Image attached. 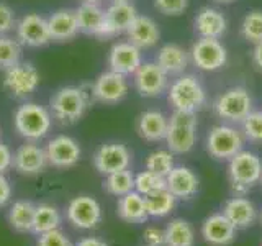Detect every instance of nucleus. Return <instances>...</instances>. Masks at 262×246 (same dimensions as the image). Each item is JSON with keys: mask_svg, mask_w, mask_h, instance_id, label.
I'll return each mask as SVG.
<instances>
[{"mask_svg": "<svg viewBox=\"0 0 262 246\" xmlns=\"http://www.w3.org/2000/svg\"><path fill=\"white\" fill-rule=\"evenodd\" d=\"M166 187V177L156 174L152 171H141L135 176V191L141 195H149Z\"/></svg>", "mask_w": 262, "mask_h": 246, "instance_id": "e433bc0d", "label": "nucleus"}, {"mask_svg": "<svg viewBox=\"0 0 262 246\" xmlns=\"http://www.w3.org/2000/svg\"><path fill=\"white\" fill-rule=\"evenodd\" d=\"M260 177L262 159L254 151L243 148L228 161V179L234 195H246L254 186L260 182Z\"/></svg>", "mask_w": 262, "mask_h": 246, "instance_id": "f03ea898", "label": "nucleus"}, {"mask_svg": "<svg viewBox=\"0 0 262 246\" xmlns=\"http://www.w3.org/2000/svg\"><path fill=\"white\" fill-rule=\"evenodd\" d=\"M169 117L161 110H146L136 120V131L143 139L149 143H158L166 139Z\"/></svg>", "mask_w": 262, "mask_h": 246, "instance_id": "a878e982", "label": "nucleus"}, {"mask_svg": "<svg viewBox=\"0 0 262 246\" xmlns=\"http://www.w3.org/2000/svg\"><path fill=\"white\" fill-rule=\"evenodd\" d=\"M48 27L49 33H51V39L59 41V43L71 41L80 33L76 10H71V8H61V10H56L49 15Z\"/></svg>", "mask_w": 262, "mask_h": 246, "instance_id": "393cba45", "label": "nucleus"}, {"mask_svg": "<svg viewBox=\"0 0 262 246\" xmlns=\"http://www.w3.org/2000/svg\"><path fill=\"white\" fill-rule=\"evenodd\" d=\"M259 184H260V186H262V177H260V182H259Z\"/></svg>", "mask_w": 262, "mask_h": 246, "instance_id": "3c124183", "label": "nucleus"}, {"mask_svg": "<svg viewBox=\"0 0 262 246\" xmlns=\"http://www.w3.org/2000/svg\"><path fill=\"white\" fill-rule=\"evenodd\" d=\"M154 61L169 76H180L190 64V53L177 43H166L158 49Z\"/></svg>", "mask_w": 262, "mask_h": 246, "instance_id": "5701e85b", "label": "nucleus"}, {"mask_svg": "<svg viewBox=\"0 0 262 246\" xmlns=\"http://www.w3.org/2000/svg\"><path fill=\"white\" fill-rule=\"evenodd\" d=\"M36 205L30 200H18L12 205L8 212V223H10L16 232H30L33 227V218H35Z\"/></svg>", "mask_w": 262, "mask_h": 246, "instance_id": "7c9ffc66", "label": "nucleus"}, {"mask_svg": "<svg viewBox=\"0 0 262 246\" xmlns=\"http://www.w3.org/2000/svg\"><path fill=\"white\" fill-rule=\"evenodd\" d=\"M13 125L21 138L28 141H38L51 130L53 117L46 107L35 102H25L15 110Z\"/></svg>", "mask_w": 262, "mask_h": 246, "instance_id": "20e7f679", "label": "nucleus"}, {"mask_svg": "<svg viewBox=\"0 0 262 246\" xmlns=\"http://www.w3.org/2000/svg\"><path fill=\"white\" fill-rule=\"evenodd\" d=\"M246 143L241 128L231 123H218L211 127L207 135V153L216 161H229L236 153H239Z\"/></svg>", "mask_w": 262, "mask_h": 246, "instance_id": "0eeeda50", "label": "nucleus"}, {"mask_svg": "<svg viewBox=\"0 0 262 246\" xmlns=\"http://www.w3.org/2000/svg\"><path fill=\"white\" fill-rule=\"evenodd\" d=\"M117 213L126 223H146L147 218H149L144 195L136 191H131L126 195L118 197Z\"/></svg>", "mask_w": 262, "mask_h": 246, "instance_id": "cd10ccee", "label": "nucleus"}, {"mask_svg": "<svg viewBox=\"0 0 262 246\" xmlns=\"http://www.w3.org/2000/svg\"><path fill=\"white\" fill-rule=\"evenodd\" d=\"M0 135H2V131H0Z\"/></svg>", "mask_w": 262, "mask_h": 246, "instance_id": "864d4df0", "label": "nucleus"}, {"mask_svg": "<svg viewBox=\"0 0 262 246\" xmlns=\"http://www.w3.org/2000/svg\"><path fill=\"white\" fill-rule=\"evenodd\" d=\"M112 2H118V0H112Z\"/></svg>", "mask_w": 262, "mask_h": 246, "instance_id": "603ef678", "label": "nucleus"}, {"mask_svg": "<svg viewBox=\"0 0 262 246\" xmlns=\"http://www.w3.org/2000/svg\"><path fill=\"white\" fill-rule=\"evenodd\" d=\"M215 2H218V4H231V2H234V0H215Z\"/></svg>", "mask_w": 262, "mask_h": 246, "instance_id": "09e8293b", "label": "nucleus"}, {"mask_svg": "<svg viewBox=\"0 0 262 246\" xmlns=\"http://www.w3.org/2000/svg\"><path fill=\"white\" fill-rule=\"evenodd\" d=\"M223 215L231 221L237 230L249 228L257 221L259 212L249 199L244 195H234L228 199L223 205Z\"/></svg>", "mask_w": 262, "mask_h": 246, "instance_id": "4be33fe9", "label": "nucleus"}, {"mask_svg": "<svg viewBox=\"0 0 262 246\" xmlns=\"http://www.w3.org/2000/svg\"><path fill=\"white\" fill-rule=\"evenodd\" d=\"M170 76L162 71L156 61H143L133 74V86L141 97L154 98L167 92Z\"/></svg>", "mask_w": 262, "mask_h": 246, "instance_id": "9d476101", "label": "nucleus"}, {"mask_svg": "<svg viewBox=\"0 0 262 246\" xmlns=\"http://www.w3.org/2000/svg\"><path fill=\"white\" fill-rule=\"evenodd\" d=\"M193 28L199 38L220 39L226 33L228 20L223 12L215 7H202L193 18Z\"/></svg>", "mask_w": 262, "mask_h": 246, "instance_id": "412c9836", "label": "nucleus"}, {"mask_svg": "<svg viewBox=\"0 0 262 246\" xmlns=\"http://www.w3.org/2000/svg\"><path fill=\"white\" fill-rule=\"evenodd\" d=\"M16 39L20 41L23 46L30 48H39L48 45L51 39V33L48 27V18L41 16L38 13H28L21 16L16 22Z\"/></svg>", "mask_w": 262, "mask_h": 246, "instance_id": "f8f14e48", "label": "nucleus"}, {"mask_svg": "<svg viewBox=\"0 0 262 246\" xmlns=\"http://www.w3.org/2000/svg\"><path fill=\"white\" fill-rule=\"evenodd\" d=\"M90 90L82 86H66L57 89L49 98V112L53 120L62 125H72L85 115L90 105Z\"/></svg>", "mask_w": 262, "mask_h": 246, "instance_id": "f257e3e1", "label": "nucleus"}, {"mask_svg": "<svg viewBox=\"0 0 262 246\" xmlns=\"http://www.w3.org/2000/svg\"><path fill=\"white\" fill-rule=\"evenodd\" d=\"M106 64L110 71L123 74L126 77L133 76L135 71L143 64V53L129 41H117L110 48Z\"/></svg>", "mask_w": 262, "mask_h": 246, "instance_id": "ddd939ff", "label": "nucleus"}, {"mask_svg": "<svg viewBox=\"0 0 262 246\" xmlns=\"http://www.w3.org/2000/svg\"><path fill=\"white\" fill-rule=\"evenodd\" d=\"M166 189L177 197V200H190L200 189L196 172L187 166H174L166 176Z\"/></svg>", "mask_w": 262, "mask_h": 246, "instance_id": "aec40b11", "label": "nucleus"}, {"mask_svg": "<svg viewBox=\"0 0 262 246\" xmlns=\"http://www.w3.org/2000/svg\"><path fill=\"white\" fill-rule=\"evenodd\" d=\"M61 225V213L53 205H36L35 210V218H33V227L31 232H35L36 235H43L46 232L56 230Z\"/></svg>", "mask_w": 262, "mask_h": 246, "instance_id": "2f4dec72", "label": "nucleus"}, {"mask_svg": "<svg viewBox=\"0 0 262 246\" xmlns=\"http://www.w3.org/2000/svg\"><path fill=\"white\" fill-rule=\"evenodd\" d=\"M131 151L123 143H105L94 154V166L100 174L108 176L112 172L129 169Z\"/></svg>", "mask_w": 262, "mask_h": 246, "instance_id": "4468645a", "label": "nucleus"}, {"mask_svg": "<svg viewBox=\"0 0 262 246\" xmlns=\"http://www.w3.org/2000/svg\"><path fill=\"white\" fill-rule=\"evenodd\" d=\"M190 63L196 69L213 72L228 63V49L215 38H199L190 48Z\"/></svg>", "mask_w": 262, "mask_h": 246, "instance_id": "1a4fd4ad", "label": "nucleus"}, {"mask_svg": "<svg viewBox=\"0 0 262 246\" xmlns=\"http://www.w3.org/2000/svg\"><path fill=\"white\" fill-rule=\"evenodd\" d=\"M144 200H146L147 213H149V217H154V218L167 217L169 213L174 212L177 205V197L170 191H167L166 187L149 195H144Z\"/></svg>", "mask_w": 262, "mask_h": 246, "instance_id": "c756f323", "label": "nucleus"}, {"mask_svg": "<svg viewBox=\"0 0 262 246\" xmlns=\"http://www.w3.org/2000/svg\"><path fill=\"white\" fill-rule=\"evenodd\" d=\"M41 74L31 63H16L4 71V87L15 98H27L36 92Z\"/></svg>", "mask_w": 262, "mask_h": 246, "instance_id": "6e6552de", "label": "nucleus"}, {"mask_svg": "<svg viewBox=\"0 0 262 246\" xmlns=\"http://www.w3.org/2000/svg\"><path fill=\"white\" fill-rule=\"evenodd\" d=\"M241 131L246 141L262 145V110H252L241 121Z\"/></svg>", "mask_w": 262, "mask_h": 246, "instance_id": "4c0bfd02", "label": "nucleus"}, {"mask_svg": "<svg viewBox=\"0 0 262 246\" xmlns=\"http://www.w3.org/2000/svg\"><path fill=\"white\" fill-rule=\"evenodd\" d=\"M129 43H133L139 49L154 48L161 39V30L152 18L146 15H138L126 30Z\"/></svg>", "mask_w": 262, "mask_h": 246, "instance_id": "b1692460", "label": "nucleus"}, {"mask_svg": "<svg viewBox=\"0 0 262 246\" xmlns=\"http://www.w3.org/2000/svg\"><path fill=\"white\" fill-rule=\"evenodd\" d=\"M260 246H262V244H260Z\"/></svg>", "mask_w": 262, "mask_h": 246, "instance_id": "5fc2aeb1", "label": "nucleus"}, {"mask_svg": "<svg viewBox=\"0 0 262 246\" xmlns=\"http://www.w3.org/2000/svg\"><path fill=\"white\" fill-rule=\"evenodd\" d=\"M239 33L243 39L248 43L257 45L262 41V10H252L246 13V16L241 22Z\"/></svg>", "mask_w": 262, "mask_h": 246, "instance_id": "c9c22d12", "label": "nucleus"}, {"mask_svg": "<svg viewBox=\"0 0 262 246\" xmlns=\"http://www.w3.org/2000/svg\"><path fill=\"white\" fill-rule=\"evenodd\" d=\"M128 92H129L128 77L110 69L102 72L94 80L92 87H90V94H92L94 100L106 105L121 102L128 95Z\"/></svg>", "mask_w": 262, "mask_h": 246, "instance_id": "9b49d317", "label": "nucleus"}, {"mask_svg": "<svg viewBox=\"0 0 262 246\" xmlns=\"http://www.w3.org/2000/svg\"><path fill=\"white\" fill-rule=\"evenodd\" d=\"M12 161H13V154L10 151V148L0 141V174H4L12 166Z\"/></svg>", "mask_w": 262, "mask_h": 246, "instance_id": "37998d69", "label": "nucleus"}, {"mask_svg": "<svg viewBox=\"0 0 262 246\" xmlns=\"http://www.w3.org/2000/svg\"><path fill=\"white\" fill-rule=\"evenodd\" d=\"M252 63L254 66L262 71V41L257 45H254V49H252Z\"/></svg>", "mask_w": 262, "mask_h": 246, "instance_id": "a18cd8bd", "label": "nucleus"}, {"mask_svg": "<svg viewBox=\"0 0 262 246\" xmlns=\"http://www.w3.org/2000/svg\"><path fill=\"white\" fill-rule=\"evenodd\" d=\"M74 246H108L105 241L102 240H98V238H94V236H90V238H84V240H80L77 244H74Z\"/></svg>", "mask_w": 262, "mask_h": 246, "instance_id": "49530a36", "label": "nucleus"}, {"mask_svg": "<svg viewBox=\"0 0 262 246\" xmlns=\"http://www.w3.org/2000/svg\"><path fill=\"white\" fill-rule=\"evenodd\" d=\"M38 246H74V244L69 241L68 236L56 228V230H51V232L39 235Z\"/></svg>", "mask_w": 262, "mask_h": 246, "instance_id": "ea45409f", "label": "nucleus"}, {"mask_svg": "<svg viewBox=\"0 0 262 246\" xmlns=\"http://www.w3.org/2000/svg\"><path fill=\"white\" fill-rule=\"evenodd\" d=\"M138 16L136 7L131 4V0H118L112 2L105 10V30L103 39L115 38L126 33L128 27Z\"/></svg>", "mask_w": 262, "mask_h": 246, "instance_id": "dca6fc26", "label": "nucleus"}, {"mask_svg": "<svg viewBox=\"0 0 262 246\" xmlns=\"http://www.w3.org/2000/svg\"><path fill=\"white\" fill-rule=\"evenodd\" d=\"M152 4L156 10L162 15L179 16L187 10L188 0H152Z\"/></svg>", "mask_w": 262, "mask_h": 246, "instance_id": "58836bf2", "label": "nucleus"}, {"mask_svg": "<svg viewBox=\"0 0 262 246\" xmlns=\"http://www.w3.org/2000/svg\"><path fill=\"white\" fill-rule=\"evenodd\" d=\"M16 27V18L15 12L10 5H7L4 2H0V36L7 35Z\"/></svg>", "mask_w": 262, "mask_h": 246, "instance_id": "a19ab883", "label": "nucleus"}, {"mask_svg": "<svg viewBox=\"0 0 262 246\" xmlns=\"http://www.w3.org/2000/svg\"><path fill=\"white\" fill-rule=\"evenodd\" d=\"M144 166L147 171H152V172H156V174L166 177L176 166L174 153H172L169 148L167 150H156V151L147 154Z\"/></svg>", "mask_w": 262, "mask_h": 246, "instance_id": "72a5a7b5", "label": "nucleus"}, {"mask_svg": "<svg viewBox=\"0 0 262 246\" xmlns=\"http://www.w3.org/2000/svg\"><path fill=\"white\" fill-rule=\"evenodd\" d=\"M196 130H199L196 113L174 110L167 123V148L174 154L190 153L196 143Z\"/></svg>", "mask_w": 262, "mask_h": 246, "instance_id": "423d86ee", "label": "nucleus"}, {"mask_svg": "<svg viewBox=\"0 0 262 246\" xmlns=\"http://www.w3.org/2000/svg\"><path fill=\"white\" fill-rule=\"evenodd\" d=\"M200 232L208 246H229L236 240L237 228L223 215V212H218L203 220Z\"/></svg>", "mask_w": 262, "mask_h": 246, "instance_id": "f3484780", "label": "nucleus"}, {"mask_svg": "<svg viewBox=\"0 0 262 246\" xmlns=\"http://www.w3.org/2000/svg\"><path fill=\"white\" fill-rule=\"evenodd\" d=\"M103 189L115 197L126 195L131 191H135V174L129 169L112 172V174L106 176Z\"/></svg>", "mask_w": 262, "mask_h": 246, "instance_id": "473e14b6", "label": "nucleus"}, {"mask_svg": "<svg viewBox=\"0 0 262 246\" xmlns=\"http://www.w3.org/2000/svg\"><path fill=\"white\" fill-rule=\"evenodd\" d=\"M68 220L74 227L89 230L95 228L102 220V207L94 197L89 195H79L72 199L68 210H66Z\"/></svg>", "mask_w": 262, "mask_h": 246, "instance_id": "2eb2a0df", "label": "nucleus"}, {"mask_svg": "<svg viewBox=\"0 0 262 246\" xmlns=\"http://www.w3.org/2000/svg\"><path fill=\"white\" fill-rule=\"evenodd\" d=\"M10 197H12L10 182L4 177V174H0V207L10 200Z\"/></svg>", "mask_w": 262, "mask_h": 246, "instance_id": "c03bdc74", "label": "nucleus"}, {"mask_svg": "<svg viewBox=\"0 0 262 246\" xmlns=\"http://www.w3.org/2000/svg\"><path fill=\"white\" fill-rule=\"evenodd\" d=\"M254 110V100L251 92L243 86H233L221 92L213 102V112L231 125H241V121Z\"/></svg>", "mask_w": 262, "mask_h": 246, "instance_id": "39448f33", "label": "nucleus"}, {"mask_svg": "<svg viewBox=\"0 0 262 246\" xmlns=\"http://www.w3.org/2000/svg\"><path fill=\"white\" fill-rule=\"evenodd\" d=\"M21 43L8 35L0 36V69H8L21 59Z\"/></svg>", "mask_w": 262, "mask_h": 246, "instance_id": "f704fd0d", "label": "nucleus"}, {"mask_svg": "<svg viewBox=\"0 0 262 246\" xmlns=\"http://www.w3.org/2000/svg\"><path fill=\"white\" fill-rule=\"evenodd\" d=\"M76 16L79 23L80 33L95 36L98 39H103L105 30V10L98 4H85L82 2L76 8Z\"/></svg>", "mask_w": 262, "mask_h": 246, "instance_id": "bb28decb", "label": "nucleus"}, {"mask_svg": "<svg viewBox=\"0 0 262 246\" xmlns=\"http://www.w3.org/2000/svg\"><path fill=\"white\" fill-rule=\"evenodd\" d=\"M167 100L174 110L196 113L207 104V90L193 74H180L169 84Z\"/></svg>", "mask_w": 262, "mask_h": 246, "instance_id": "7ed1b4c3", "label": "nucleus"}, {"mask_svg": "<svg viewBox=\"0 0 262 246\" xmlns=\"http://www.w3.org/2000/svg\"><path fill=\"white\" fill-rule=\"evenodd\" d=\"M143 240L146 246H166V233L159 227H147L143 233Z\"/></svg>", "mask_w": 262, "mask_h": 246, "instance_id": "79ce46f5", "label": "nucleus"}, {"mask_svg": "<svg viewBox=\"0 0 262 246\" xmlns=\"http://www.w3.org/2000/svg\"><path fill=\"white\" fill-rule=\"evenodd\" d=\"M259 220H260V223H262V210H260V213H259Z\"/></svg>", "mask_w": 262, "mask_h": 246, "instance_id": "8fccbe9b", "label": "nucleus"}, {"mask_svg": "<svg viewBox=\"0 0 262 246\" xmlns=\"http://www.w3.org/2000/svg\"><path fill=\"white\" fill-rule=\"evenodd\" d=\"M45 150H46L49 166L61 168V169L76 166L82 154L79 143L74 138L66 136V135H59L53 138L51 141L46 145Z\"/></svg>", "mask_w": 262, "mask_h": 246, "instance_id": "a211bd4d", "label": "nucleus"}, {"mask_svg": "<svg viewBox=\"0 0 262 246\" xmlns=\"http://www.w3.org/2000/svg\"><path fill=\"white\" fill-rule=\"evenodd\" d=\"M166 246H195L196 233L190 221L184 218H174L164 228Z\"/></svg>", "mask_w": 262, "mask_h": 246, "instance_id": "c85d7f7f", "label": "nucleus"}, {"mask_svg": "<svg viewBox=\"0 0 262 246\" xmlns=\"http://www.w3.org/2000/svg\"><path fill=\"white\" fill-rule=\"evenodd\" d=\"M82 2H85V4H100L102 0H82Z\"/></svg>", "mask_w": 262, "mask_h": 246, "instance_id": "de8ad7c7", "label": "nucleus"}, {"mask_svg": "<svg viewBox=\"0 0 262 246\" xmlns=\"http://www.w3.org/2000/svg\"><path fill=\"white\" fill-rule=\"evenodd\" d=\"M48 156L45 148L38 146L35 141H28L21 145L13 153L12 166L25 176H35L43 172L48 166Z\"/></svg>", "mask_w": 262, "mask_h": 246, "instance_id": "6ab92c4d", "label": "nucleus"}]
</instances>
